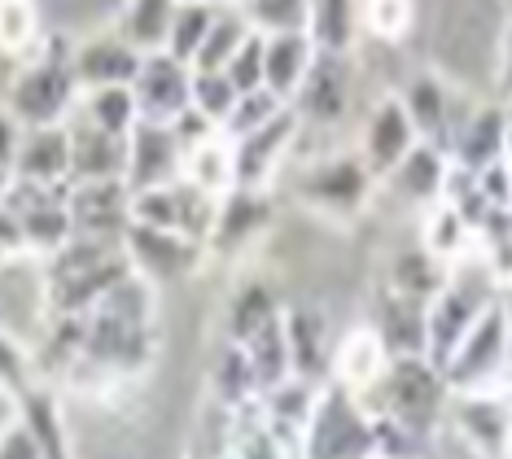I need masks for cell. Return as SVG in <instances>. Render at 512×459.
<instances>
[{"label":"cell","mask_w":512,"mask_h":459,"mask_svg":"<svg viewBox=\"0 0 512 459\" xmlns=\"http://www.w3.org/2000/svg\"><path fill=\"white\" fill-rule=\"evenodd\" d=\"M132 258L123 241H97V237H71L57 254H49V285L44 302L49 315H88L92 306L119 289L132 276Z\"/></svg>","instance_id":"obj_1"},{"label":"cell","mask_w":512,"mask_h":459,"mask_svg":"<svg viewBox=\"0 0 512 459\" xmlns=\"http://www.w3.org/2000/svg\"><path fill=\"white\" fill-rule=\"evenodd\" d=\"M79 92L84 88L75 79V49L53 35V40H44V49L36 57L22 62L14 84H9L5 110L22 127H53V123H66Z\"/></svg>","instance_id":"obj_2"},{"label":"cell","mask_w":512,"mask_h":459,"mask_svg":"<svg viewBox=\"0 0 512 459\" xmlns=\"http://www.w3.org/2000/svg\"><path fill=\"white\" fill-rule=\"evenodd\" d=\"M364 403L372 416H386L394 425L416 429L429 438L442 420V411L451 407V385L429 355H399V359H390L386 376H381L377 390Z\"/></svg>","instance_id":"obj_3"},{"label":"cell","mask_w":512,"mask_h":459,"mask_svg":"<svg viewBox=\"0 0 512 459\" xmlns=\"http://www.w3.org/2000/svg\"><path fill=\"white\" fill-rule=\"evenodd\" d=\"M377 455V420L368 403L346 385L324 381L320 403L298 438V459H372Z\"/></svg>","instance_id":"obj_4"},{"label":"cell","mask_w":512,"mask_h":459,"mask_svg":"<svg viewBox=\"0 0 512 459\" xmlns=\"http://www.w3.org/2000/svg\"><path fill=\"white\" fill-rule=\"evenodd\" d=\"M508 363H512V306L495 298L477 315V324L464 333V341L451 350L442 363L451 394H473V390H499L508 385Z\"/></svg>","instance_id":"obj_5"},{"label":"cell","mask_w":512,"mask_h":459,"mask_svg":"<svg viewBox=\"0 0 512 459\" xmlns=\"http://www.w3.org/2000/svg\"><path fill=\"white\" fill-rule=\"evenodd\" d=\"M372 184H377V175L368 171V162L359 153H337V158H320L307 171H298L294 197L316 215L346 223L368 206Z\"/></svg>","instance_id":"obj_6"},{"label":"cell","mask_w":512,"mask_h":459,"mask_svg":"<svg viewBox=\"0 0 512 459\" xmlns=\"http://www.w3.org/2000/svg\"><path fill=\"white\" fill-rule=\"evenodd\" d=\"M66 188L71 184L53 188V184H27V180H14L5 188L0 206H5L9 219H14L22 250H36V254L49 258L75 237L71 206H66Z\"/></svg>","instance_id":"obj_7"},{"label":"cell","mask_w":512,"mask_h":459,"mask_svg":"<svg viewBox=\"0 0 512 459\" xmlns=\"http://www.w3.org/2000/svg\"><path fill=\"white\" fill-rule=\"evenodd\" d=\"M495 285H499V276L491 272V267H482L477 280H464V276H456V267H451L447 289L429 302V350L425 355L434 359L438 368L451 359V350H456L464 341V333L477 324V315L499 298Z\"/></svg>","instance_id":"obj_8"},{"label":"cell","mask_w":512,"mask_h":459,"mask_svg":"<svg viewBox=\"0 0 512 459\" xmlns=\"http://www.w3.org/2000/svg\"><path fill=\"white\" fill-rule=\"evenodd\" d=\"M451 425L477 459H512V385L451 394Z\"/></svg>","instance_id":"obj_9"},{"label":"cell","mask_w":512,"mask_h":459,"mask_svg":"<svg viewBox=\"0 0 512 459\" xmlns=\"http://www.w3.org/2000/svg\"><path fill=\"white\" fill-rule=\"evenodd\" d=\"M132 97L136 110H141V123L171 127L193 105V66L171 57L167 49L145 53V62L132 79Z\"/></svg>","instance_id":"obj_10"},{"label":"cell","mask_w":512,"mask_h":459,"mask_svg":"<svg viewBox=\"0 0 512 459\" xmlns=\"http://www.w3.org/2000/svg\"><path fill=\"white\" fill-rule=\"evenodd\" d=\"M123 245H127L132 267L145 280H154V285H176V280H189L197 267H202V258L211 254V250H206V241L184 237V232H167V228H145V223H132V228H127V237H123Z\"/></svg>","instance_id":"obj_11"},{"label":"cell","mask_w":512,"mask_h":459,"mask_svg":"<svg viewBox=\"0 0 512 459\" xmlns=\"http://www.w3.org/2000/svg\"><path fill=\"white\" fill-rule=\"evenodd\" d=\"M75 237L123 241L132 228V188L127 180H79L66 188Z\"/></svg>","instance_id":"obj_12"},{"label":"cell","mask_w":512,"mask_h":459,"mask_svg":"<svg viewBox=\"0 0 512 459\" xmlns=\"http://www.w3.org/2000/svg\"><path fill=\"white\" fill-rule=\"evenodd\" d=\"M351 88H355V75H351V53H324L316 57L311 75L302 79L298 97L289 101L298 110L302 123L311 127H337L351 114Z\"/></svg>","instance_id":"obj_13"},{"label":"cell","mask_w":512,"mask_h":459,"mask_svg":"<svg viewBox=\"0 0 512 459\" xmlns=\"http://www.w3.org/2000/svg\"><path fill=\"white\" fill-rule=\"evenodd\" d=\"M416 145H421V132H416V123H412V114H407L403 97H381V101L368 110L355 153L368 162V171L377 175V180H386V175L399 167V162H403Z\"/></svg>","instance_id":"obj_14"},{"label":"cell","mask_w":512,"mask_h":459,"mask_svg":"<svg viewBox=\"0 0 512 459\" xmlns=\"http://www.w3.org/2000/svg\"><path fill=\"white\" fill-rule=\"evenodd\" d=\"M267 228H272V197H267V188H241L237 184L219 197L215 228H211L206 250L219 254V258H232V254L250 250Z\"/></svg>","instance_id":"obj_15"},{"label":"cell","mask_w":512,"mask_h":459,"mask_svg":"<svg viewBox=\"0 0 512 459\" xmlns=\"http://www.w3.org/2000/svg\"><path fill=\"white\" fill-rule=\"evenodd\" d=\"M127 188L145 193V188H162L184 180V145L171 127L158 123H136L127 136Z\"/></svg>","instance_id":"obj_16"},{"label":"cell","mask_w":512,"mask_h":459,"mask_svg":"<svg viewBox=\"0 0 512 459\" xmlns=\"http://www.w3.org/2000/svg\"><path fill=\"white\" fill-rule=\"evenodd\" d=\"M298 132H302V119H298L294 105H289V110H281L272 123L254 127V132L241 136V140H232V149H237V184L241 188L272 184V175L281 171V162L294 153Z\"/></svg>","instance_id":"obj_17"},{"label":"cell","mask_w":512,"mask_h":459,"mask_svg":"<svg viewBox=\"0 0 512 459\" xmlns=\"http://www.w3.org/2000/svg\"><path fill=\"white\" fill-rule=\"evenodd\" d=\"M512 145V123L504 105H473L464 114L456 140H451V162L460 171H486L491 162L508 158Z\"/></svg>","instance_id":"obj_18"},{"label":"cell","mask_w":512,"mask_h":459,"mask_svg":"<svg viewBox=\"0 0 512 459\" xmlns=\"http://www.w3.org/2000/svg\"><path fill=\"white\" fill-rule=\"evenodd\" d=\"M145 53L132 40H123L119 31L92 35L75 49V79L79 88H132L136 70H141Z\"/></svg>","instance_id":"obj_19"},{"label":"cell","mask_w":512,"mask_h":459,"mask_svg":"<svg viewBox=\"0 0 512 459\" xmlns=\"http://www.w3.org/2000/svg\"><path fill=\"white\" fill-rule=\"evenodd\" d=\"M403 105H407V114H412V123H416V132H421L425 145H438V149H447L451 153V140H456L460 132V123H464V114L473 110H456V97H451V88L442 84L438 75H421V79H412L403 92Z\"/></svg>","instance_id":"obj_20"},{"label":"cell","mask_w":512,"mask_h":459,"mask_svg":"<svg viewBox=\"0 0 512 459\" xmlns=\"http://www.w3.org/2000/svg\"><path fill=\"white\" fill-rule=\"evenodd\" d=\"M386 368H390L386 341L377 337V328H372V324H364V328H351V333H346L333 346V372H329V381L346 385V390L359 394V398H368L372 390H377L381 376H386Z\"/></svg>","instance_id":"obj_21"},{"label":"cell","mask_w":512,"mask_h":459,"mask_svg":"<svg viewBox=\"0 0 512 459\" xmlns=\"http://www.w3.org/2000/svg\"><path fill=\"white\" fill-rule=\"evenodd\" d=\"M451 171H456L451 153H447V149H438V145H425V140H421V145H416V149L399 162V167L386 175V184L403 197L407 206L429 210L434 202H442V197H447Z\"/></svg>","instance_id":"obj_22"},{"label":"cell","mask_w":512,"mask_h":459,"mask_svg":"<svg viewBox=\"0 0 512 459\" xmlns=\"http://www.w3.org/2000/svg\"><path fill=\"white\" fill-rule=\"evenodd\" d=\"M18 180L27 184H71V127H22L18 145Z\"/></svg>","instance_id":"obj_23"},{"label":"cell","mask_w":512,"mask_h":459,"mask_svg":"<svg viewBox=\"0 0 512 459\" xmlns=\"http://www.w3.org/2000/svg\"><path fill=\"white\" fill-rule=\"evenodd\" d=\"M372 328H377V337L386 341L390 359L425 355L429 350V302L403 298V293H394V289H381Z\"/></svg>","instance_id":"obj_24"},{"label":"cell","mask_w":512,"mask_h":459,"mask_svg":"<svg viewBox=\"0 0 512 459\" xmlns=\"http://www.w3.org/2000/svg\"><path fill=\"white\" fill-rule=\"evenodd\" d=\"M320 57V44L311 40V31H289V35H263V88H272L276 97L294 101L302 79L311 75Z\"/></svg>","instance_id":"obj_25"},{"label":"cell","mask_w":512,"mask_h":459,"mask_svg":"<svg viewBox=\"0 0 512 459\" xmlns=\"http://www.w3.org/2000/svg\"><path fill=\"white\" fill-rule=\"evenodd\" d=\"M71 127V184L79 180H123L127 175V136L101 132L88 119Z\"/></svg>","instance_id":"obj_26"},{"label":"cell","mask_w":512,"mask_h":459,"mask_svg":"<svg viewBox=\"0 0 512 459\" xmlns=\"http://www.w3.org/2000/svg\"><path fill=\"white\" fill-rule=\"evenodd\" d=\"M285 333H289V359H294V376L324 385L333 372V341L324 328V315L311 306H289L285 311Z\"/></svg>","instance_id":"obj_27"},{"label":"cell","mask_w":512,"mask_h":459,"mask_svg":"<svg viewBox=\"0 0 512 459\" xmlns=\"http://www.w3.org/2000/svg\"><path fill=\"white\" fill-rule=\"evenodd\" d=\"M211 394H215V403L224 407L228 416L259 407L263 385H259V376H254L246 350H241L237 341H224V350H219L215 363H211Z\"/></svg>","instance_id":"obj_28"},{"label":"cell","mask_w":512,"mask_h":459,"mask_svg":"<svg viewBox=\"0 0 512 459\" xmlns=\"http://www.w3.org/2000/svg\"><path fill=\"white\" fill-rule=\"evenodd\" d=\"M184 180L211 197H224L228 188H237V149H232V136L211 132L206 140L184 149Z\"/></svg>","instance_id":"obj_29"},{"label":"cell","mask_w":512,"mask_h":459,"mask_svg":"<svg viewBox=\"0 0 512 459\" xmlns=\"http://www.w3.org/2000/svg\"><path fill=\"white\" fill-rule=\"evenodd\" d=\"M447 280H451V263H442L438 254L416 245V250L394 254V263L386 272V289L403 293V298H416V302H434L447 289Z\"/></svg>","instance_id":"obj_30"},{"label":"cell","mask_w":512,"mask_h":459,"mask_svg":"<svg viewBox=\"0 0 512 459\" xmlns=\"http://www.w3.org/2000/svg\"><path fill=\"white\" fill-rule=\"evenodd\" d=\"M237 346L246 350V359H250L254 376H259L263 394L272 390V385H281V381L294 376V359H289V333H285V311L276 315V320H267L259 333H250L246 341H237Z\"/></svg>","instance_id":"obj_31"},{"label":"cell","mask_w":512,"mask_h":459,"mask_svg":"<svg viewBox=\"0 0 512 459\" xmlns=\"http://www.w3.org/2000/svg\"><path fill=\"white\" fill-rule=\"evenodd\" d=\"M14 403H18V420L31 429V438L40 442L44 459H71V442H66L62 411H57L53 390H44V381L31 385L27 394H18Z\"/></svg>","instance_id":"obj_32"},{"label":"cell","mask_w":512,"mask_h":459,"mask_svg":"<svg viewBox=\"0 0 512 459\" xmlns=\"http://www.w3.org/2000/svg\"><path fill=\"white\" fill-rule=\"evenodd\" d=\"M176 14H180V0H127L119 18V35L132 40L141 53H158L167 49Z\"/></svg>","instance_id":"obj_33"},{"label":"cell","mask_w":512,"mask_h":459,"mask_svg":"<svg viewBox=\"0 0 512 459\" xmlns=\"http://www.w3.org/2000/svg\"><path fill=\"white\" fill-rule=\"evenodd\" d=\"M79 119H88L101 132L114 136H132V127L141 123V110H136L132 88H84L79 92Z\"/></svg>","instance_id":"obj_34"},{"label":"cell","mask_w":512,"mask_h":459,"mask_svg":"<svg viewBox=\"0 0 512 459\" xmlns=\"http://www.w3.org/2000/svg\"><path fill=\"white\" fill-rule=\"evenodd\" d=\"M307 31L324 53H351L359 40V0H311Z\"/></svg>","instance_id":"obj_35"},{"label":"cell","mask_w":512,"mask_h":459,"mask_svg":"<svg viewBox=\"0 0 512 459\" xmlns=\"http://www.w3.org/2000/svg\"><path fill=\"white\" fill-rule=\"evenodd\" d=\"M44 49L36 0H0V53L27 62Z\"/></svg>","instance_id":"obj_36"},{"label":"cell","mask_w":512,"mask_h":459,"mask_svg":"<svg viewBox=\"0 0 512 459\" xmlns=\"http://www.w3.org/2000/svg\"><path fill=\"white\" fill-rule=\"evenodd\" d=\"M473 241H477V232L469 228V223H464V215L447 202V197L425 210V241H421V245H425L429 254H438L442 263L456 267V258L469 250Z\"/></svg>","instance_id":"obj_37"},{"label":"cell","mask_w":512,"mask_h":459,"mask_svg":"<svg viewBox=\"0 0 512 459\" xmlns=\"http://www.w3.org/2000/svg\"><path fill=\"white\" fill-rule=\"evenodd\" d=\"M254 35V27L246 22V14H241V5H228L215 14V27L211 35H206L202 53H197L193 70H228V62L241 53V44H246Z\"/></svg>","instance_id":"obj_38"},{"label":"cell","mask_w":512,"mask_h":459,"mask_svg":"<svg viewBox=\"0 0 512 459\" xmlns=\"http://www.w3.org/2000/svg\"><path fill=\"white\" fill-rule=\"evenodd\" d=\"M416 27V0H359V31L381 44H403Z\"/></svg>","instance_id":"obj_39"},{"label":"cell","mask_w":512,"mask_h":459,"mask_svg":"<svg viewBox=\"0 0 512 459\" xmlns=\"http://www.w3.org/2000/svg\"><path fill=\"white\" fill-rule=\"evenodd\" d=\"M285 306L272 298V289L267 285H241L237 293H232V302H228V337L232 341H246L250 333H259V328L267 324V320H276Z\"/></svg>","instance_id":"obj_40"},{"label":"cell","mask_w":512,"mask_h":459,"mask_svg":"<svg viewBox=\"0 0 512 459\" xmlns=\"http://www.w3.org/2000/svg\"><path fill=\"white\" fill-rule=\"evenodd\" d=\"M241 14L259 35H289L311 27V0H241Z\"/></svg>","instance_id":"obj_41"},{"label":"cell","mask_w":512,"mask_h":459,"mask_svg":"<svg viewBox=\"0 0 512 459\" xmlns=\"http://www.w3.org/2000/svg\"><path fill=\"white\" fill-rule=\"evenodd\" d=\"M215 5H180L176 22H171V35H167V53L180 57V62H197V53H202L206 35L215 27Z\"/></svg>","instance_id":"obj_42"},{"label":"cell","mask_w":512,"mask_h":459,"mask_svg":"<svg viewBox=\"0 0 512 459\" xmlns=\"http://www.w3.org/2000/svg\"><path fill=\"white\" fill-rule=\"evenodd\" d=\"M237 101H241V88L232 84L224 70H193V110H202L215 127L228 123Z\"/></svg>","instance_id":"obj_43"},{"label":"cell","mask_w":512,"mask_h":459,"mask_svg":"<svg viewBox=\"0 0 512 459\" xmlns=\"http://www.w3.org/2000/svg\"><path fill=\"white\" fill-rule=\"evenodd\" d=\"M281 110H289V101L285 97H276L272 88H254V92H241V101H237V110L228 114V123H224V136L232 140H241V136H250L254 127H263V123H272Z\"/></svg>","instance_id":"obj_44"},{"label":"cell","mask_w":512,"mask_h":459,"mask_svg":"<svg viewBox=\"0 0 512 459\" xmlns=\"http://www.w3.org/2000/svg\"><path fill=\"white\" fill-rule=\"evenodd\" d=\"M31 385H40V363L31 359V350L18 337H9L0 328V390L5 394H27Z\"/></svg>","instance_id":"obj_45"},{"label":"cell","mask_w":512,"mask_h":459,"mask_svg":"<svg viewBox=\"0 0 512 459\" xmlns=\"http://www.w3.org/2000/svg\"><path fill=\"white\" fill-rule=\"evenodd\" d=\"M224 75L237 84L241 92H254V88H263V35L254 31L246 44H241V53L228 62Z\"/></svg>","instance_id":"obj_46"},{"label":"cell","mask_w":512,"mask_h":459,"mask_svg":"<svg viewBox=\"0 0 512 459\" xmlns=\"http://www.w3.org/2000/svg\"><path fill=\"white\" fill-rule=\"evenodd\" d=\"M18 145H22V123L0 105V197L18 180Z\"/></svg>","instance_id":"obj_47"},{"label":"cell","mask_w":512,"mask_h":459,"mask_svg":"<svg viewBox=\"0 0 512 459\" xmlns=\"http://www.w3.org/2000/svg\"><path fill=\"white\" fill-rule=\"evenodd\" d=\"M0 459H44V451H40V442L31 438V429L22 425H9L5 433H0Z\"/></svg>","instance_id":"obj_48"},{"label":"cell","mask_w":512,"mask_h":459,"mask_svg":"<svg viewBox=\"0 0 512 459\" xmlns=\"http://www.w3.org/2000/svg\"><path fill=\"white\" fill-rule=\"evenodd\" d=\"M499 97L512 101V22L499 35Z\"/></svg>","instance_id":"obj_49"},{"label":"cell","mask_w":512,"mask_h":459,"mask_svg":"<svg viewBox=\"0 0 512 459\" xmlns=\"http://www.w3.org/2000/svg\"><path fill=\"white\" fill-rule=\"evenodd\" d=\"M206 5H215V9H228V5H241V0H206Z\"/></svg>","instance_id":"obj_50"},{"label":"cell","mask_w":512,"mask_h":459,"mask_svg":"<svg viewBox=\"0 0 512 459\" xmlns=\"http://www.w3.org/2000/svg\"><path fill=\"white\" fill-rule=\"evenodd\" d=\"M508 167H512V145H508Z\"/></svg>","instance_id":"obj_51"},{"label":"cell","mask_w":512,"mask_h":459,"mask_svg":"<svg viewBox=\"0 0 512 459\" xmlns=\"http://www.w3.org/2000/svg\"><path fill=\"white\" fill-rule=\"evenodd\" d=\"M508 385H512V363H508Z\"/></svg>","instance_id":"obj_52"},{"label":"cell","mask_w":512,"mask_h":459,"mask_svg":"<svg viewBox=\"0 0 512 459\" xmlns=\"http://www.w3.org/2000/svg\"><path fill=\"white\" fill-rule=\"evenodd\" d=\"M372 459H386V455H372Z\"/></svg>","instance_id":"obj_53"}]
</instances>
